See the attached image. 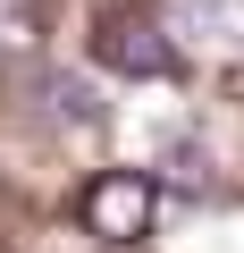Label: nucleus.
Listing matches in <instances>:
<instances>
[{
    "label": "nucleus",
    "mask_w": 244,
    "mask_h": 253,
    "mask_svg": "<svg viewBox=\"0 0 244 253\" xmlns=\"http://www.w3.org/2000/svg\"><path fill=\"white\" fill-rule=\"evenodd\" d=\"M84 228L101 236V245H135V236H152V211H160V186L143 177V169H101L93 186H84Z\"/></svg>",
    "instance_id": "1"
},
{
    "label": "nucleus",
    "mask_w": 244,
    "mask_h": 253,
    "mask_svg": "<svg viewBox=\"0 0 244 253\" xmlns=\"http://www.w3.org/2000/svg\"><path fill=\"white\" fill-rule=\"evenodd\" d=\"M93 51H101V68H118V76H169V68H177V42H169L160 17H109Z\"/></svg>",
    "instance_id": "2"
},
{
    "label": "nucleus",
    "mask_w": 244,
    "mask_h": 253,
    "mask_svg": "<svg viewBox=\"0 0 244 253\" xmlns=\"http://www.w3.org/2000/svg\"><path fill=\"white\" fill-rule=\"evenodd\" d=\"M51 101H59V118H76V126H93V118H101V101H93V84H84V76H51Z\"/></svg>",
    "instance_id": "3"
}]
</instances>
